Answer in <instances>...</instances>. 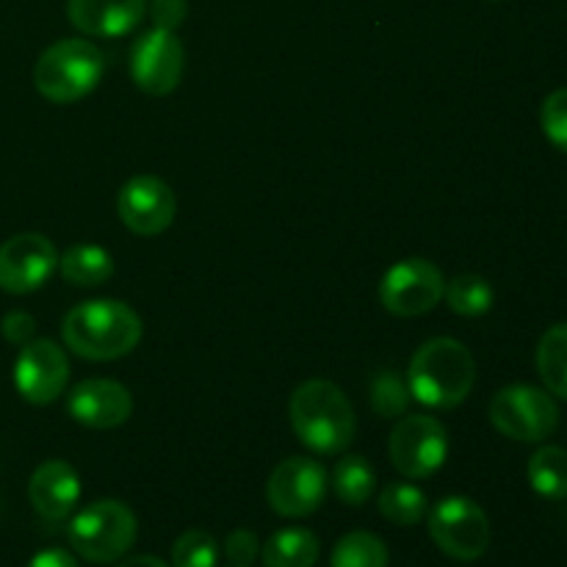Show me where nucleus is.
Returning a JSON list of instances; mask_svg holds the SVG:
<instances>
[{
  "instance_id": "f257e3e1",
  "label": "nucleus",
  "mask_w": 567,
  "mask_h": 567,
  "mask_svg": "<svg viewBox=\"0 0 567 567\" xmlns=\"http://www.w3.org/2000/svg\"><path fill=\"white\" fill-rule=\"evenodd\" d=\"M142 319L116 299H89L64 316L61 338L72 354L92 363H109L131 354L142 341Z\"/></svg>"
},
{
  "instance_id": "f03ea898",
  "label": "nucleus",
  "mask_w": 567,
  "mask_h": 567,
  "mask_svg": "<svg viewBox=\"0 0 567 567\" xmlns=\"http://www.w3.org/2000/svg\"><path fill=\"white\" fill-rule=\"evenodd\" d=\"M476 382V360L468 347L454 338H432L415 349L408 369L410 396L424 408L452 410L471 396Z\"/></svg>"
},
{
  "instance_id": "7ed1b4c3",
  "label": "nucleus",
  "mask_w": 567,
  "mask_h": 567,
  "mask_svg": "<svg viewBox=\"0 0 567 567\" xmlns=\"http://www.w3.org/2000/svg\"><path fill=\"white\" fill-rule=\"evenodd\" d=\"M291 426L316 454H341L354 441V410L347 393L327 380H308L291 393Z\"/></svg>"
},
{
  "instance_id": "20e7f679",
  "label": "nucleus",
  "mask_w": 567,
  "mask_h": 567,
  "mask_svg": "<svg viewBox=\"0 0 567 567\" xmlns=\"http://www.w3.org/2000/svg\"><path fill=\"white\" fill-rule=\"evenodd\" d=\"M105 59L97 44L86 39H61L39 55L33 66V86L44 100L59 105L89 97L103 81Z\"/></svg>"
},
{
  "instance_id": "39448f33",
  "label": "nucleus",
  "mask_w": 567,
  "mask_h": 567,
  "mask_svg": "<svg viewBox=\"0 0 567 567\" xmlns=\"http://www.w3.org/2000/svg\"><path fill=\"white\" fill-rule=\"evenodd\" d=\"M136 535L138 524L133 509L114 498L86 504L66 529L70 546L75 548L78 557L94 565H109L125 557L136 543Z\"/></svg>"
},
{
  "instance_id": "423d86ee",
  "label": "nucleus",
  "mask_w": 567,
  "mask_h": 567,
  "mask_svg": "<svg viewBox=\"0 0 567 567\" xmlns=\"http://www.w3.org/2000/svg\"><path fill=\"white\" fill-rule=\"evenodd\" d=\"M430 537L446 557L476 563L491 546V520L485 509L465 496H449L426 513Z\"/></svg>"
},
{
  "instance_id": "0eeeda50",
  "label": "nucleus",
  "mask_w": 567,
  "mask_h": 567,
  "mask_svg": "<svg viewBox=\"0 0 567 567\" xmlns=\"http://www.w3.org/2000/svg\"><path fill=\"white\" fill-rule=\"evenodd\" d=\"M388 457L404 480H430L449 457L446 426L432 415H402L388 437Z\"/></svg>"
},
{
  "instance_id": "6e6552de",
  "label": "nucleus",
  "mask_w": 567,
  "mask_h": 567,
  "mask_svg": "<svg viewBox=\"0 0 567 567\" xmlns=\"http://www.w3.org/2000/svg\"><path fill=\"white\" fill-rule=\"evenodd\" d=\"M491 421L509 441L540 443L557 430L559 408L540 388L507 385L493 396Z\"/></svg>"
},
{
  "instance_id": "1a4fd4ad",
  "label": "nucleus",
  "mask_w": 567,
  "mask_h": 567,
  "mask_svg": "<svg viewBox=\"0 0 567 567\" xmlns=\"http://www.w3.org/2000/svg\"><path fill=\"white\" fill-rule=\"evenodd\" d=\"M446 291V277L432 260L404 258L385 271L380 282V302L388 313L413 319L437 308Z\"/></svg>"
},
{
  "instance_id": "9d476101",
  "label": "nucleus",
  "mask_w": 567,
  "mask_h": 567,
  "mask_svg": "<svg viewBox=\"0 0 567 567\" xmlns=\"http://www.w3.org/2000/svg\"><path fill=\"white\" fill-rule=\"evenodd\" d=\"M186 70V50L175 31L150 28L136 39L131 50V78L150 97L172 94L183 81Z\"/></svg>"
},
{
  "instance_id": "9b49d317",
  "label": "nucleus",
  "mask_w": 567,
  "mask_h": 567,
  "mask_svg": "<svg viewBox=\"0 0 567 567\" xmlns=\"http://www.w3.org/2000/svg\"><path fill=\"white\" fill-rule=\"evenodd\" d=\"M266 498L282 518L313 515L327 498V471L319 460L288 457L271 471Z\"/></svg>"
},
{
  "instance_id": "f8f14e48",
  "label": "nucleus",
  "mask_w": 567,
  "mask_h": 567,
  "mask_svg": "<svg viewBox=\"0 0 567 567\" xmlns=\"http://www.w3.org/2000/svg\"><path fill=\"white\" fill-rule=\"evenodd\" d=\"M59 249L42 233H20L0 244V291H39L59 269Z\"/></svg>"
},
{
  "instance_id": "ddd939ff",
  "label": "nucleus",
  "mask_w": 567,
  "mask_h": 567,
  "mask_svg": "<svg viewBox=\"0 0 567 567\" xmlns=\"http://www.w3.org/2000/svg\"><path fill=\"white\" fill-rule=\"evenodd\" d=\"M70 358L50 338H33L20 349L14 363V388L28 404H53L66 391Z\"/></svg>"
},
{
  "instance_id": "4468645a",
  "label": "nucleus",
  "mask_w": 567,
  "mask_h": 567,
  "mask_svg": "<svg viewBox=\"0 0 567 567\" xmlns=\"http://www.w3.org/2000/svg\"><path fill=\"white\" fill-rule=\"evenodd\" d=\"M120 221L136 236H161L177 216V197L161 177L136 175L120 188L116 199Z\"/></svg>"
},
{
  "instance_id": "2eb2a0df",
  "label": "nucleus",
  "mask_w": 567,
  "mask_h": 567,
  "mask_svg": "<svg viewBox=\"0 0 567 567\" xmlns=\"http://www.w3.org/2000/svg\"><path fill=\"white\" fill-rule=\"evenodd\" d=\"M66 413L89 430H116L133 415V396L116 380H83L66 396Z\"/></svg>"
},
{
  "instance_id": "dca6fc26",
  "label": "nucleus",
  "mask_w": 567,
  "mask_h": 567,
  "mask_svg": "<svg viewBox=\"0 0 567 567\" xmlns=\"http://www.w3.org/2000/svg\"><path fill=\"white\" fill-rule=\"evenodd\" d=\"M147 0H66V17L83 37L120 39L136 31Z\"/></svg>"
},
{
  "instance_id": "f3484780",
  "label": "nucleus",
  "mask_w": 567,
  "mask_h": 567,
  "mask_svg": "<svg viewBox=\"0 0 567 567\" xmlns=\"http://www.w3.org/2000/svg\"><path fill=\"white\" fill-rule=\"evenodd\" d=\"M28 498L44 520H64L81 502V476L64 460H48L31 474Z\"/></svg>"
},
{
  "instance_id": "a211bd4d",
  "label": "nucleus",
  "mask_w": 567,
  "mask_h": 567,
  "mask_svg": "<svg viewBox=\"0 0 567 567\" xmlns=\"http://www.w3.org/2000/svg\"><path fill=\"white\" fill-rule=\"evenodd\" d=\"M59 271L70 286L97 288L114 277V258L97 244H75L59 258Z\"/></svg>"
},
{
  "instance_id": "6ab92c4d",
  "label": "nucleus",
  "mask_w": 567,
  "mask_h": 567,
  "mask_svg": "<svg viewBox=\"0 0 567 567\" xmlns=\"http://www.w3.org/2000/svg\"><path fill=\"white\" fill-rule=\"evenodd\" d=\"M319 537L310 529H280L264 543V567H313L319 563Z\"/></svg>"
},
{
  "instance_id": "aec40b11",
  "label": "nucleus",
  "mask_w": 567,
  "mask_h": 567,
  "mask_svg": "<svg viewBox=\"0 0 567 567\" xmlns=\"http://www.w3.org/2000/svg\"><path fill=\"white\" fill-rule=\"evenodd\" d=\"M535 363L546 391L567 402V324H554L543 332Z\"/></svg>"
},
{
  "instance_id": "412c9836",
  "label": "nucleus",
  "mask_w": 567,
  "mask_h": 567,
  "mask_svg": "<svg viewBox=\"0 0 567 567\" xmlns=\"http://www.w3.org/2000/svg\"><path fill=\"white\" fill-rule=\"evenodd\" d=\"M529 485L537 496L548 502H563L567 498V449L543 446L529 460Z\"/></svg>"
},
{
  "instance_id": "4be33fe9",
  "label": "nucleus",
  "mask_w": 567,
  "mask_h": 567,
  "mask_svg": "<svg viewBox=\"0 0 567 567\" xmlns=\"http://www.w3.org/2000/svg\"><path fill=\"white\" fill-rule=\"evenodd\" d=\"M377 487L374 465L360 454H349V457L338 460L336 471H332V491L349 507H363L371 498Z\"/></svg>"
},
{
  "instance_id": "5701e85b",
  "label": "nucleus",
  "mask_w": 567,
  "mask_h": 567,
  "mask_svg": "<svg viewBox=\"0 0 567 567\" xmlns=\"http://www.w3.org/2000/svg\"><path fill=\"white\" fill-rule=\"evenodd\" d=\"M443 299L449 302L452 313L480 319V316L491 313V308L496 305V291L482 275H457L452 282H446Z\"/></svg>"
},
{
  "instance_id": "b1692460",
  "label": "nucleus",
  "mask_w": 567,
  "mask_h": 567,
  "mask_svg": "<svg viewBox=\"0 0 567 567\" xmlns=\"http://www.w3.org/2000/svg\"><path fill=\"white\" fill-rule=\"evenodd\" d=\"M380 513L382 518L396 526H415L430 513V502L421 487L410 485V482H391L380 493Z\"/></svg>"
},
{
  "instance_id": "393cba45",
  "label": "nucleus",
  "mask_w": 567,
  "mask_h": 567,
  "mask_svg": "<svg viewBox=\"0 0 567 567\" xmlns=\"http://www.w3.org/2000/svg\"><path fill=\"white\" fill-rule=\"evenodd\" d=\"M330 567H388V546L371 532H349L332 548Z\"/></svg>"
},
{
  "instance_id": "a878e982",
  "label": "nucleus",
  "mask_w": 567,
  "mask_h": 567,
  "mask_svg": "<svg viewBox=\"0 0 567 567\" xmlns=\"http://www.w3.org/2000/svg\"><path fill=\"white\" fill-rule=\"evenodd\" d=\"M371 408L377 410L380 419H402L408 415L410 408V388L408 380L396 374L391 369H380L374 377H371Z\"/></svg>"
},
{
  "instance_id": "bb28decb",
  "label": "nucleus",
  "mask_w": 567,
  "mask_h": 567,
  "mask_svg": "<svg viewBox=\"0 0 567 567\" xmlns=\"http://www.w3.org/2000/svg\"><path fill=\"white\" fill-rule=\"evenodd\" d=\"M219 543L203 529H188L172 546V567H216Z\"/></svg>"
},
{
  "instance_id": "cd10ccee",
  "label": "nucleus",
  "mask_w": 567,
  "mask_h": 567,
  "mask_svg": "<svg viewBox=\"0 0 567 567\" xmlns=\"http://www.w3.org/2000/svg\"><path fill=\"white\" fill-rule=\"evenodd\" d=\"M540 125L548 142L567 155V89H557L543 100Z\"/></svg>"
},
{
  "instance_id": "c85d7f7f",
  "label": "nucleus",
  "mask_w": 567,
  "mask_h": 567,
  "mask_svg": "<svg viewBox=\"0 0 567 567\" xmlns=\"http://www.w3.org/2000/svg\"><path fill=\"white\" fill-rule=\"evenodd\" d=\"M225 554L236 567H252L255 559L260 557V543L255 537V532L249 529H236L227 535Z\"/></svg>"
},
{
  "instance_id": "c756f323",
  "label": "nucleus",
  "mask_w": 567,
  "mask_h": 567,
  "mask_svg": "<svg viewBox=\"0 0 567 567\" xmlns=\"http://www.w3.org/2000/svg\"><path fill=\"white\" fill-rule=\"evenodd\" d=\"M0 330H3V338L9 343H14V347H25L28 341H33L37 321H33V316L25 313V310H11V313L3 319V324H0Z\"/></svg>"
},
{
  "instance_id": "7c9ffc66",
  "label": "nucleus",
  "mask_w": 567,
  "mask_h": 567,
  "mask_svg": "<svg viewBox=\"0 0 567 567\" xmlns=\"http://www.w3.org/2000/svg\"><path fill=\"white\" fill-rule=\"evenodd\" d=\"M186 17V0H153V20L155 28L175 31Z\"/></svg>"
},
{
  "instance_id": "2f4dec72",
  "label": "nucleus",
  "mask_w": 567,
  "mask_h": 567,
  "mask_svg": "<svg viewBox=\"0 0 567 567\" xmlns=\"http://www.w3.org/2000/svg\"><path fill=\"white\" fill-rule=\"evenodd\" d=\"M28 567H81V565H78V559L72 557L70 551H64V548H44V551H39L37 557L31 559V565Z\"/></svg>"
},
{
  "instance_id": "473e14b6",
  "label": "nucleus",
  "mask_w": 567,
  "mask_h": 567,
  "mask_svg": "<svg viewBox=\"0 0 567 567\" xmlns=\"http://www.w3.org/2000/svg\"><path fill=\"white\" fill-rule=\"evenodd\" d=\"M116 567H169L164 563V559L158 557H147V554H142V557H131V559H122Z\"/></svg>"
},
{
  "instance_id": "72a5a7b5",
  "label": "nucleus",
  "mask_w": 567,
  "mask_h": 567,
  "mask_svg": "<svg viewBox=\"0 0 567 567\" xmlns=\"http://www.w3.org/2000/svg\"><path fill=\"white\" fill-rule=\"evenodd\" d=\"M233 567H236V565H233Z\"/></svg>"
}]
</instances>
